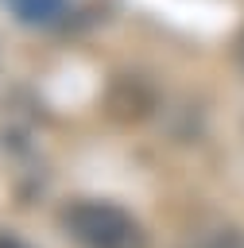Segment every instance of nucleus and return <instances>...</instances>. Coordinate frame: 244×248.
Segmentation results:
<instances>
[{
    "label": "nucleus",
    "instance_id": "nucleus-1",
    "mask_svg": "<svg viewBox=\"0 0 244 248\" xmlns=\"http://www.w3.org/2000/svg\"><path fill=\"white\" fill-rule=\"evenodd\" d=\"M62 229L77 248H151L143 225L116 202L77 198L62 209Z\"/></svg>",
    "mask_w": 244,
    "mask_h": 248
},
{
    "label": "nucleus",
    "instance_id": "nucleus-2",
    "mask_svg": "<svg viewBox=\"0 0 244 248\" xmlns=\"http://www.w3.org/2000/svg\"><path fill=\"white\" fill-rule=\"evenodd\" d=\"M62 12H66V0H12V16L19 23H31V27L54 23Z\"/></svg>",
    "mask_w": 244,
    "mask_h": 248
},
{
    "label": "nucleus",
    "instance_id": "nucleus-3",
    "mask_svg": "<svg viewBox=\"0 0 244 248\" xmlns=\"http://www.w3.org/2000/svg\"><path fill=\"white\" fill-rule=\"evenodd\" d=\"M0 248H31V244H23L19 236H8V232H0Z\"/></svg>",
    "mask_w": 244,
    "mask_h": 248
},
{
    "label": "nucleus",
    "instance_id": "nucleus-4",
    "mask_svg": "<svg viewBox=\"0 0 244 248\" xmlns=\"http://www.w3.org/2000/svg\"><path fill=\"white\" fill-rule=\"evenodd\" d=\"M236 58H240V66H244V31H240V39H236Z\"/></svg>",
    "mask_w": 244,
    "mask_h": 248
}]
</instances>
